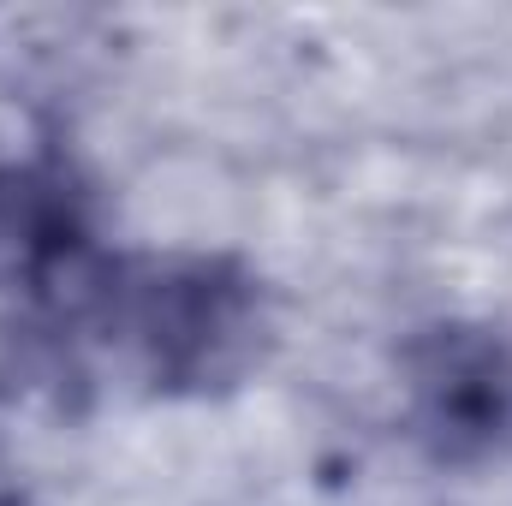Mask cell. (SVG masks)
<instances>
[{
  "instance_id": "1",
  "label": "cell",
  "mask_w": 512,
  "mask_h": 506,
  "mask_svg": "<svg viewBox=\"0 0 512 506\" xmlns=\"http://www.w3.org/2000/svg\"><path fill=\"white\" fill-rule=\"evenodd\" d=\"M417 423L441 453H489L512 441V346L483 328H435L411 352Z\"/></svg>"
}]
</instances>
